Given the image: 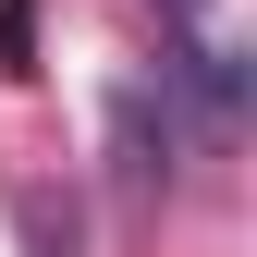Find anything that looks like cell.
Here are the masks:
<instances>
[{"instance_id": "1", "label": "cell", "mask_w": 257, "mask_h": 257, "mask_svg": "<svg viewBox=\"0 0 257 257\" xmlns=\"http://www.w3.org/2000/svg\"><path fill=\"white\" fill-rule=\"evenodd\" d=\"M184 13H208V0H184Z\"/></svg>"}]
</instances>
